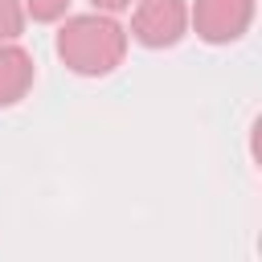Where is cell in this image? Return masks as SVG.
Segmentation results:
<instances>
[{"instance_id":"1","label":"cell","mask_w":262,"mask_h":262,"mask_svg":"<svg viewBox=\"0 0 262 262\" xmlns=\"http://www.w3.org/2000/svg\"><path fill=\"white\" fill-rule=\"evenodd\" d=\"M127 29L111 12H78L57 29V57L78 78H106L127 57Z\"/></svg>"},{"instance_id":"2","label":"cell","mask_w":262,"mask_h":262,"mask_svg":"<svg viewBox=\"0 0 262 262\" xmlns=\"http://www.w3.org/2000/svg\"><path fill=\"white\" fill-rule=\"evenodd\" d=\"M188 33V0H135L131 4V41L143 49H172Z\"/></svg>"},{"instance_id":"3","label":"cell","mask_w":262,"mask_h":262,"mask_svg":"<svg viewBox=\"0 0 262 262\" xmlns=\"http://www.w3.org/2000/svg\"><path fill=\"white\" fill-rule=\"evenodd\" d=\"M254 25V0H192L188 4V29L209 45L242 41Z\"/></svg>"},{"instance_id":"4","label":"cell","mask_w":262,"mask_h":262,"mask_svg":"<svg viewBox=\"0 0 262 262\" xmlns=\"http://www.w3.org/2000/svg\"><path fill=\"white\" fill-rule=\"evenodd\" d=\"M37 82V61L25 45L16 41H4L0 45V111L4 106H16Z\"/></svg>"},{"instance_id":"5","label":"cell","mask_w":262,"mask_h":262,"mask_svg":"<svg viewBox=\"0 0 262 262\" xmlns=\"http://www.w3.org/2000/svg\"><path fill=\"white\" fill-rule=\"evenodd\" d=\"M25 4L20 0H0V45L4 41H16L25 33Z\"/></svg>"},{"instance_id":"6","label":"cell","mask_w":262,"mask_h":262,"mask_svg":"<svg viewBox=\"0 0 262 262\" xmlns=\"http://www.w3.org/2000/svg\"><path fill=\"white\" fill-rule=\"evenodd\" d=\"M20 4H25V16H33V20H41V25L61 20L66 8H70V0H20Z\"/></svg>"},{"instance_id":"7","label":"cell","mask_w":262,"mask_h":262,"mask_svg":"<svg viewBox=\"0 0 262 262\" xmlns=\"http://www.w3.org/2000/svg\"><path fill=\"white\" fill-rule=\"evenodd\" d=\"M90 4H94L98 12H111V16H119V12H127L135 0H90Z\"/></svg>"}]
</instances>
